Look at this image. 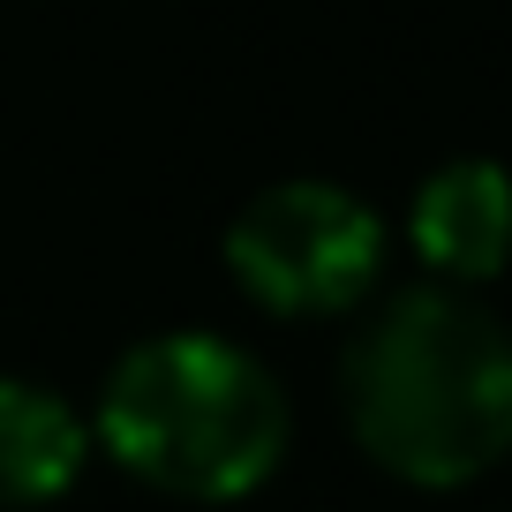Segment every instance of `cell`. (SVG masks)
Segmentation results:
<instances>
[{"mask_svg": "<svg viewBox=\"0 0 512 512\" xmlns=\"http://www.w3.org/2000/svg\"><path fill=\"white\" fill-rule=\"evenodd\" d=\"M339 415L407 490H467L512 452V324L475 287L377 294L339 354Z\"/></svg>", "mask_w": 512, "mask_h": 512, "instance_id": "obj_1", "label": "cell"}, {"mask_svg": "<svg viewBox=\"0 0 512 512\" xmlns=\"http://www.w3.org/2000/svg\"><path fill=\"white\" fill-rule=\"evenodd\" d=\"M91 437L128 482L181 505H241L287 467V384L226 332H151L106 369Z\"/></svg>", "mask_w": 512, "mask_h": 512, "instance_id": "obj_2", "label": "cell"}, {"mask_svg": "<svg viewBox=\"0 0 512 512\" xmlns=\"http://www.w3.org/2000/svg\"><path fill=\"white\" fill-rule=\"evenodd\" d=\"M219 256H226V279L264 317L309 324V317H354V309L377 302L392 234H384L377 204L354 196L347 181L287 174L234 211Z\"/></svg>", "mask_w": 512, "mask_h": 512, "instance_id": "obj_3", "label": "cell"}, {"mask_svg": "<svg viewBox=\"0 0 512 512\" xmlns=\"http://www.w3.org/2000/svg\"><path fill=\"white\" fill-rule=\"evenodd\" d=\"M407 249L445 287H490L512 264V174L505 159H445L407 204Z\"/></svg>", "mask_w": 512, "mask_h": 512, "instance_id": "obj_4", "label": "cell"}, {"mask_svg": "<svg viewBox=\"0 0 512 512\" xmlns=\"http://www.w3.org/2000/svg\"><path fill=\"white\" fill-rule=\"evenodd\" d=\"M91 452V415H76L68 392L38 377H0V512L61 505L83 482Z\"/></svg>", "mask_w": 512, "mask_h": 512, "instance_id": "obj_5", "label": "cell"}]
</instances>
